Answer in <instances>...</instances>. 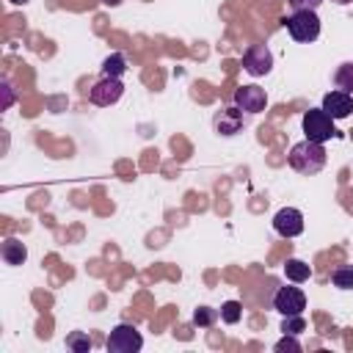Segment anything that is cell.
Segmentation results:
<instances>
[{
	"label": "cell",
	"mask_w": 353,
	"mask_h": 353,
	"mask_svg": "<svg viewBox=\"0 0 353 353\" xmlns=\"http://www.w3.org/2000/svg\"><path fill=\"white\" fill-rule=\"evenodd\" d=\"M325 160H328V157H325L323 143H314V141H309V138L298 141V143L290 149V154H287L290 168L298 171V174H303V176H312V174L323 171Z\"/></svg>",
	"instance_id": "cell-1"
},
{
	"label": "cell",
	"mask_w": 353,
	"mask_h": 353,
	"mask_svg": "<svg viewBox=\"0 0 353 353\" xmlns=\"http://www.w3.org/2000/svg\"><path fill=\"white\" fill-rule=\"evenodd\" d=\"M281 22H284L287 33L292 36V41H298V44H309L320 36V19L314 11H292Z\"/></svg>",
	"instance_id": "cell-2"
},
{
	"label": "cell",
	"mask_w": 353,
	"mask_h": 353,
	"mask_svg": "<svg viewBox=\"0 0 353 353\" xmlns=\"http://www.w3.org/2000/svg\"><path fill=\"white\" fill-rule=\"evenodd\" d=\"M105 347H108V353H135V350L143 347V336L138 334L135 325L119 323V325L110 331V336L105 339Z\"/></svg>",
	"instance_id": "cell-3"
},
{
	"label": "cell",
	"mask_w": 353,
	"mask_h": 353,
	"mask_svg": "<svg viewBox=\"0 0 353 353\" xmlns=\"http://www.w3.org/2000/svg\"><path fill=\"white\" fill-rule=\"evenodd\" d=\"M303 132H306L309 141H314V143H325L328 138L336 135V130H334V119H331L323 108L306 110V113H303Z\"/></svg>",
	"instance_id": "cell-4"
},
{
	"label": "cell",
	"mask_w": 353,
	"mask_h": 353,
	"mask_svg": "<svg viewBox=\"0 0 353 353\" xmlns=\"http://www.w3.org/2000/svg\"><path fill=\"white\" fill-rule=\"evenodd\" d=\"M243 69L251 77H265L273 69V52L268 50V44H251L243 52Z\"/></svg>",
	"instance_id": "cell-5"
},
{
	"label": "cell",
	"mask_w": 353,
	"mask_h": 353,
	"mask_svg": "<svg viewBox=\"0 0 353 353\" xmlns=\"http://www.w3.org/2000/svg\"><path fill=\"white\" fill-rule=\"evenodd\" d=\"M121 94H124L121 77H102V80H97V83L91 85L88 99H91L94 105H99V108H108V105H116V102L121 99Z\"/></svg>",
	"instance_id": "cell-6"
},
{
	"label": "cell",
	"mask_w": 353,
	"mask_h": 353,
	"mask_svg": "<svg viewBox=\"0 0 353 353\" xmlns=\"http://www.w3.org/2000/svg\"><path fill=\"white\" fill-rule=\"evenodd\" d=\"M273 309L279 314H303L306 309V295L301 287H279V292L273 295Z\"/></svg>",
	"instance_id": "cell-7"
},
{
	"label": "cell",
	"mask_w": 353,
	"mask_h": 353,
	"mask_svg": "<svg viewBox=\"0 0 353 353\" xmlns=\"http://www.w3.org/2000/svg\"><path fill=\"white\" fill-rule=\"evenodd\" d=\"M234 105L243 110V113H262L265 110V105H268V94H265V88H259V85H240L237 91H234Z\"/></svg>",
	"instance_id": "cell-8"
},
{
	"label": "cell",
	"mask_w": 353,
	"mask_h": 353,
	"mask_svg": "<svg viewBox=\"0 0 353 353\" xmlns=\"http://www.w3.org/2000/svg\"><path fill=\"white\" fill-rule=\"evenodd\" d=\"M273 229L281 234V237H298L303 232V212L295 210V207H281L276 215H273Z\"/></svg>",
	"instance_id": "cell-9"
},
{
	"label": "cell",
	"mask_w": 353,
	"mask_h": 353,
	"mask_svg": "<svg viewBox=\"0 0 353 353\" xmlns=\"http://www.w3.org/2000/svg\"><path fill=\"white\" fill-rule=\"evenodd\" d=\"M212 124H215V132H221L223 138H232V135H237L245 127V119H243V110L234 105V108H223L212 119Z\"/></svg>",
	"instance_id": "cell-10"
},
{
	"label": "cell",
	"mask_w": 353,
	"mask_h": 353,
	"mask_svg": "<svg viewBox=\"0 0 353 353\" xmlns=\"http://www.w3.org/2000/svg\"><path fill=\"white\" fill-rule=\"evenodd\" d=\"M331 119H345L353 113V94H345V91H328L323 97V105H320Z\"/></svg>",
	"instance_id": "cell-11"
},
{
	"label": "cell",
	"mask_w": 353,
	"mask_h": 353,
	"mask_svg": "<svg viewBox=\"0 0 353 353\" xmlns=\"http://www.w3.org/2000/svg\"><path fill=\"white\" fill-rule=\"evenodd\" d=\"M0 254H3L6 265H22V262L28 259V248H25V243H19L17 237H8V240H3V245H0Z\"/></svg>",
	"instance_id": "cell-12"
},
{
	"label": "cell",
	"mask_w": 353,
	"mask_h": 353,
	"mask_svg": "<svg viewBox=\"0 0 353 353\" xmlns=\"http://www.w3.org/2000/svg\"><path fill=\"white\" fill-rule=\"evenodd\" d=\"M284 276H287V281H292V284H303V281L312 279V268H309L303 259L290 256V259L284 262Z\"/></svg>",
	"instance_id": "cell-13"
},
{
	"label": "cell",
	"mask_w": 353,
	"mask_h": 353,
	"mask_svg": "<svg viewBox=\"0 0 353 353\" xmlns=\"http://www.w3.org/2000/svg\"><path fill=\"white\" fill-rule=\"evenodd\" d=\"M127 72V58L121 52H110L102 61V77H121Z\"/></svg>",
	"instance_id": "cell-14"
},
{
	"label": "cell",
	"mask_w": 353,
	"mask_h": 353,
	"mask_svg": "<svg viewBox=\"0 0 353 353\" xmlns=\"http://www.w3.org/2000/svg\"><path fill=\"white\" fill-rule=\"evenodd\" d=\"M334 85H336L339 91H345V94H353V63H350V61H345V63L336 66V72H334Z\"/></svg>",
	"instance_id": "cell-15"
},
{
	"label": "cell",
	"mask_w": 353,
	"mask_h": 353,
	"mask_svg": "<svg viewBox=\"0 0 353 353\" xmlns=\"http://www.w3.org/2000/svg\"><path fill=\"white\" fill-rule=\"evenodd\" d=\"M331 281L336 290H353V265H342L331 273Z\"/></svg>",
	"instance_id": "cell-16"
},
{
	"label": "cell",
	"mask_w": 353,
	"mask_h": 353,
	"mask_svg": "<svg viewBox=\"0 0 353 353\" xmlns=\"http://www.w3.org/2000/svg\"><path fill=\"white\" fill-rule=\"evenodd\" d=\"M240 317H243V306H240L237 301H226V303L221 306V320H223V323L234 325Z\"/></svg>",
	"instance_id": "cell-17"
},
{
	"label": "cell",
	"mask_w": 353,
	"mask_h": 353,
	"mask_svg": "<svg viewBox=\"0 0 353 353\" xmlns=\"http://www.w3.org/2000/svg\"><path fill=\"white\" fill-rule=\"evenodd\" d=\"M215 320H218V312L210 309V306H199V309L193 312V323H196L199 328H210Z\"/></svg>",
	"instance_id": "cell-18"
},
{
	"label": "cell",
	"mask_w": 353,
	"mask_h": 353,
	"mask_svg": "<svg viewBox=\"0 0 353 353\" xmlns=\"http://www.w3.org/2000/svg\"><path fill=\"white\" fill-rule=\"evenodd\" d=\"M66 347H69V350H74V353H88V350H91V339H88L85 334L74 331V334L66 339Z\"/></svg>",
	"instance_id": "cell-19"
},
{
	"label": "cell",
	"mask_w": 353,
	"mask_h": 353,
	"mask_svg": "<svg viewBox=\"0 0 353 353\" xmlns=\"http://www.w3.org/2000/svg\"><path fill=\"white\" fill-rule=\"evenodd\" d=\"M303 328H306L303 314H287V317H284V323H281V331H284V334H295V336H298Z\"/></svg>",
	"instance_id": "cell-20"
},
{
	"label": "cell",
	"mask_w": 353,
	"mask_h": 353,
	"mask_svg": "<svg viewBox=\"0 0 353 353\" xmlns=\"http://www.w3.org/2000/svg\"><path fill=\"white\" fill-rule=\"evenodd\" d=\"M276 350L284 353V350H292V353H301V342L295 339V334H284L279 342H276Z\"/></svg>",
	"instance_id": "cell-21"
},
{
	"label": "cell",
	"mask_w": 353,
	"mask_h": 353,
	"mask_svg": "<svg viewBox=\"0 0 353 353\" xmlns=\"http://www.w3.org/2000/svg\"><path fill=\"white\" fill-rule=\"evenodd\" d=\"M292 11H317L325 0H287Z\"/></svg>",
	"instance_id": "cell-22"
},
{
	"label": "cell",
	"mask_w": 353,
	"mask_h": 353,
	"mask_svg": "<svg viewBox=\"0 0 353 353\" xmlns=\"http://www.w3.org/2000/svg\"><path fill=\"white\" fill-rule=\"evenodd\" d=\"M0 88H3V110H8V108L14 105V91H11V83H8V80H3V83H0Z\"/></svg>",
	"instance_id": "cell-23"
},
{
	"label": "cell",
	"mask_w": 353,
	"mask_h": 353,
	"mask_svg": "<svg viewBox=\"0 0 353 353\" xmlns=\"http://www.w3.org/2000/svg\"><path fill=\"white\" fill-rule=\"evenodd\" d=\"M102 3H105V6H119L121 0H102Z\"/></svg>",
	"instance_id": "cell-24"
},
{
	"label": "cell",
	"mask_w": 353,
	"mask_h": 353,
	"mask_svg": "<svg viewBox=\"0 0 353 353\" xmlns=\"http://www.w3.org/2000/svg\"><path fill=\"white\" fill-rule=\"evenodd\" d=\"M334 3H339V6H347V3H353V0H334Z\"/></svg>",
	"instance_id": "cell-25"
},
{
	"label": "cell",
	"mask_w": 353,
	"mask_h": 353,
	"mask_svg": "<svg viewBox=\"0 0 353 353\" xmlns=\"http://www.w3.org/2000/svg\"><path fill=\"white\" fill-rule=\"evenodd\" d=\"M8 3H14V6H19V3H28V0H8Z\"/></svg>",
	"instance_id": "cell-26"
}]
</instances>
